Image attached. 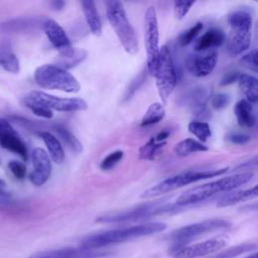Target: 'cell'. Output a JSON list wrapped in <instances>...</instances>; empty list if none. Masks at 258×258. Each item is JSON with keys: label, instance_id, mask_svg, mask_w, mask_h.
<instances>
[{"label": "cell", "instance_id": "f546056e", "mask_svg": "<svg viewBox=\"0 0 258 258\" xmlns=\"http://www.w3.org/2000/svg\"><path fill=\"white\" fill-rule=\"evenodd\" d=\"M187 129L192 135H195L199 139L201 143L207 142L212 136L211 127L205 121H201V120L190 121L187 125Z\"/></svg>", "mask_w": 258, "mask_h": 258}, {"label": "cell", "instance_id": "6da1fadb", "mask_svg": "<svg viewBox=\"0 0 258 258\" xmlns=\"http://www.w3.org/2000/svg\"><path fill=\"white\" fill-rule=\"evenodd\" d=\"M167 225L162 222H151L140 224L124 229L110 230L85 238L79 247L85 249H99L108 245L123 243L135 238L152 235L164 231Z\"/></svg>", "mask_w": 258, "mask_h": 258}, {"label": "cell", "instance_id": "d6986e66", "mask_svg": "<svg viewBox=\"0 0 258 258\" xmlns=\"http://www.w3.org/2000/svg\"><path fill=\"white\" fill-rule=\"evenodd\" d=\"M257 185H254L251 188L247 189H241V190H235L229 194H226L223 196L218 202L217 207L218 208H225V207H231L236 204H239L241 202L250 201L257 198L258 191H257Z\"/></svg>", "mask_w": 258, "mask_h": 258}, {"label": "cell", "instance_id": "1f68e13d", "mask_svg": "<svg viewBox=\"0 0 258 258\" xmlns=\"http://www.w3.org/2000/svg\"><path fill=\"white\" fill-rule=\"evenodd\" d=\"M33 23L29 19H14L0 23V32H19L32 26Z\"/></svg>", "mask_w": 258, "mask_h": 258}, {"label": "cell", "instance_id": "30bf717a", "mask_svg": "<svg viewBox=\"0 0 258 258\" xmlns=\"http://www.w3.org/2000/svg\"><path fill=\"white\" fill-rule=\"evenodd\" d=\"M231 227L230 222L222 219H210L202 222L194 223L187 226H183L179 229L174 230L168 236V239L175 243L174 246L184 245L187 241H190L201 235L209 232L228 229Z\"/></svg>", "mask_w": 258, "mask_h": 258}, {"label": "cell", "instance_id": "8d00e7d4", "mask_svg": "<svg viewBox=\"0 0 258 258\" xmlns=\"http://www.w3.org/2000/svg\"><path fill=\"white\" fill-rule=\"evenodd\" d=\"M257 56H258V53H257V49L256 48H253L251 49L249 52H247L246 54L242 55V57L239 59V62L245 67L246 69L250 70V71H253V72H257V67H258V63H257Z\"/></svg>", "mask_w": 258, "mask_h": 258}, {"label": "cell", "instance_id": "7402d4cb", "mask_svg": "<svg viewBox=\"0 0 258 258\" xmlns=\"http://www.w3.org/2000/svg\"><path fill=\"white\" fill-rule=\"evenodd\" d=\"M82 9L87 21V24L94 35H101L102 33V22L97 11L96 5L93 1H82Z\"/></svg>", "mask_w": 258, "mask_h": 258}, {"label": "cell", "instance_id": "bcb514c9", "mask_svg": "<svg viewBox=\"0 0 258 258\" xmlns=\"http://www.w3.org/2000/svg\"><path fill=\"white\" fill-rule=\"evenodd\" d=\"M64 5H66V3L63 1H59V0L51 2V6L55 10H61L64 7Z\"/></svg>", "mask_w": 258, "mask_h": 258}, {"label": "cell", "instance_id": "603a6c76", "mask_svg": "<svg viewBox=\"0 0 258 258\" xmlns=\"http://www.w3.org/2000/svg\"><path fill=\"white\" fill-rule=\"evenodd\" d=\"M239 88L245 95L246 99L250 104H256L258 101V81L257 79L249 74H241L238 80Z\"/></svg>", "mask_w": 258, "mask_h": 258}, {"label": "cell", "instance_id": "4316f807", "mask_svg": "<svg viewBox=\"0 0 258 258\" xmlns=\"http://www.w3.org/2000/svg\"><path fill=\"white\" fill-rule=\"evenodd\" d=\"M53 131L60 138V140L73 151L76 153H81L83 151V145L79 139L64 126L60 124H54L52 126Z\"/></svg>", "mask_w": 258, "mask_h": 258}, {"label": "cell", "instance_id": "d6a6232c", "mask_svg": "<svg viewBox=\"0 0 258 258\" xmlns=\"http://www.w3.org/2000/svg\"><path fill=\"white\" fill-rule=\"evenodd\" d=\"M203 23L202 22H197L196 24H194L190 28H188L187 30L183 31L177 38V43L180 46H185L188 45L189 43H191L192 41L196 40V38L198 37V35L200 34V32L203 29Z\"/></svg>", "mask_w": 258, "mask_h": 258}, {"label": "cell", "instance_id": "8992f818", "mask_svg": "<svg viewBox=\"0 0 258 258\" xmlns=\"http://www.w3.org/2000/svg\"><path fill=\"white\" fill-rule=\"evenodd\" d=\"M156 80V87L158 91L161 104H167L168 98L176 85V73L170 50L166 45L160 47L159 55L155 68L154 75Z\"/></svg>", "mask_w": 258, "mask_h": 258}, {"label": "cell", "instance_id": "83f0119b", "mask_svg": "<svg viewBox=\"0 0 258 258\" xmlns=\"http://www.w3.org/2000/svg\"><path fill=\"white\" fill-rule=\"evenodd\" d=\"M164 117H165V110L163 105L158 102L153 103L147 108L144 116L141 119L140 126L148 127V126L154 125L160 122Z\"/></svg>", "mask_w": 258, "mask_h": 258}, {"label": "cell", "instance_id": "60d3db41", "mask_svg": "<svg viewBox=\"0 0 258 258\" xmlns=\"http://www.w3.org/2000/svg\"><path fill=\"white\" fill-rule=\"evenodd\" d=\"M231 99L230 96L224 93H219L216 94L215 96H213L212 100H211V105L215 110H221L224 109L225 107H227L230 103Z\"/></svg>", "mask_w": 258, "mask_h": 258}, {"label": "cell", "instance_id": "7c38bea8", "mask_svg": "<svg viewBox=\"0 0 258 258\" xmlns=\"http://www.w3.org/2000/svg\"><path fill=\"white\" fill-rule=\"evenodd\" d=\"M43 30L52 46L57 49L62 58L72 56L76 49L72 46L71 40L63 28L53 19H46L43 22Z\"/></svg>", "mask_w": 258, "mask_h": 258}, {"label": "cell", "instance_id": "ac0fdd59", "mask_svg": "<svg viewBox=\"0 0 258 258\" xmlns=\"http://www.w3.org/2000/svg\"><path fill=\"white\" fill-rule=\"evenodd\" d=\"M251 43V30H231L227 40L230 55L237 56L247 50Z\"/></svg>", "mask_w": 258, "mask_h": 258}, {"label": "cell", "instance_id": "7dc6e473", "mask_svg": "<svg viewBox=\"0 0 258 258\" xmlns=\"http://www.w3.org/2000/svg\"><path fill=\"white\" fill-rule=\"evenodd\" d=\"M246 258H258V254L256 253V252H254V253H252V254H250L249 256H247Z\"/></svg>", "mask_w": 258, "mask_h": 258}, {"label": "cell", "instance_id": "2e32d148", "mask_svg": "<svg viewBox=\"0 0 258 258\" xmlns=\"http://www.w3.org/2000/svg\"><path fill=\"white\" fill-rule=\"evenodd\" d=\"M218 53L215 50L197 52L186 59V69L195 77H206L216 68Z\"/></svg>", "mask_w": 258, "mask_h": 258}, {"label": "cell", "instance_id": "3957f363", "mask_svg": "<svg viewBox=\"0 0 258 258\" xmlns=\"http://www.w3.org/2000/svg\"><path fill=\"white\" fill-rule=\"evenodd\" d=\"M107 18L126 52L135 54L138 51V38L131 25L124 6L119 1H108Z\"/></svg>", "mask_w": 258, "mask_h": 258}, {"label": "cell", "instance_id": "f35d334b", "mask_svg": "<svg viewBox=\"0 0 258 258\" xmlns=\"http://www.w3.org/2000/svg\"><path fill=\"white\" fill-rule=\"evenodd\" d=\"M195 4V1H174L173 3V13L176 19H182L191 6Z\"/></svg>", "mask_w": 258, "mask_h": 258}, {"label": "cell", "instance_id": "52a82bcc", "mask_svg": "<svg viewBox=\"0 0 258 258\" xmlns=\"http://www.w3.org/2000/svg\"><path fill=\"white\" fill-rule=\"evenodd\" d=\"M178 206L173 205H162L160 201L147 203L141 206H138L136 208L118 212V213H112L103 215L99 218H97L98 223H124V222H132V221H138L147 217L155 216L158 214L168 213L172 210H175Z\"/></svg>", "mask_w": 258, "mask_h": 258}, {"label": "cell", "instance_id": "836d02e7", "mask_svg": "<svg viewBox=\"0 0 258 258\" xmlns=\"http://www.w3.org/2000/svg\"><path fill=\"white\" fill-rule=\"evenodd\" d=\"M88 55V52L85 49H76L75 53L67 58H62L58 61V64H55L63 70H68V69H72L74 67H76L77 64L81 63L82 61H84L86 59Z\"/></svg>", "mask_w": 258, "mask_h": 258}, {"label": "cell", "instance_id": "f6af8a7d", "mask_svg": "<svg viewBox=\"0 0 258 258\" xmlns=\"http://www.w3.org/2000/svg\"><path fill=\"white\" fill-rule=\"evenodd\" d=\"M4 187H5V181L0 179V198L2 199H7L9 197V195L4 190Z\"/></svg>", "mask_w": 258, "mask_h": 258}, {"label": "cell", "instance_id": "9a60e30c", "mask_svg": "<svg viewBox=\"0 0 258 258\" xmlns=\"http://www.w3.org/2000/svg\"><path fill=\"white\" fill-rule=\"evenodd\" d=\"M33 170L29 173L28 177L30 182L35 186L44 184L51 174V161L47 152L37 147L31 153Z\"/></svg>", "mask_w": 258, "mask_h": 258}, {"label": "cell", "instance_id": "7a4b0ae2", "mask_svg": "<svg viewBox=\"0 0 258 258\" xmlns=\"http://www.w3.org/2000/svg\"><path fill=\"white\" fill-rule=\"evenodd\" d=\"M254 176L252 171L244 173H236L234 175L226 176L218 180H214L202 185H198L187 189L182 192L175 202V205L178 207H184L192 204H197L207 199L218 195L220 192L231 191L243 184L249 182Z\"/></svg>", "mask_w": 258, "mask_h": 258}, {"label": "cell", "instance_id": "4dcf8cb0", "mask_svg": "<svg viewBox=\"0 0 258 258\" xmlns=\"http://www.w3.org/2000/svg\"><path fill=\"white\" fill-rule=\"evenodd\" d=\"M256 248H257V246L255 243H243V244L228 248L227 250L220 252L213 258H234L241 254L256 250Z\"/></svg>", "mask_w": 258, "mask_h": 258}, {"label": "cell", "instance_id": "e0dca14e", "mask_svg": "<svg viewBox=\"0 0 258 258\" xmlns=\"http://www.w3.org/2000/svg\"><path fill=\"white\" fill-rule=\"evenodd\" d=\"M226 41V35L223 30L219 28H210L202 36H200L194 43L196 52H204L210 49L221 46Z\"/></svg>", "mask_w": 258, "mask_h": 258}, {"label": "cell", "instance_id": "277c9868", "mask_svg": "<svg viewBox=\"0 0 258 258\" xmlns=\"http://www.w3.org/2000/svg\"><path fill=\"white\" fill-rule=\"evenodd\" d=\"M229 167L211 169V170H201V171H187L183 172L168 178L161 180L160 182L152 185L141 194L142 199H151L156 198L168 192H171L179 187H182L186 184L197 182L203 179L215 177L222 175L228 171Z\"/></svg>", "mask_w": 258, "mask_h": 258}, {"label": "cell", "instance_id": "d4e9b609", "mask_svg": "<svg viewBox=\"0 0 258 258\" xmlns=\"http://www.w3.org/2000/svg\"><path fill=\"white\" fill-rule=\"evenodd\" d=\"M228 24L231 30H251L252 16L243 10H236L228 15Z\"/></svg>", "mask_w": 258, "mask_h": 258}, {"label": "cell", "instance_id": "8fae6325", "mask_svg": "<svg viewBox=\"0 0 258 258\" xmlns=\"http://www.w3.org/2000/svg\"><path fill=\"white\" fill-rule=\"evenodd\" d=\"M226 245V237L219 236L192 245L173 246L170 250V255L173 258H199L218 252Z\"/></svg>", "mask_w": 258, "mask_h": 258}, {"label": "cell", "instance_id": "484cf974", "mask_svg": "<svg viewBox=\"0 0 258 258\" xmlns=\"http://www.w3.org/2000/svg\"><path fill=\"white\" fill-rule=\"evenodd\" d=\"M174 152L178 156H187L196 152H205L209 150V147L204 143L192 138H186L178 142L174 148Z\"/></svg>", "mask_w": 258, "mask_h": 258}, {"label": "cell", "instance_id": "e575fe53", "mask_svg": "<svg viewBox=\"0 0 258 258\" xmlns=\"http://www.w3.org/2000/svg\"><path fill=\"white\" fill-rule=\"evenodd\" d=\"M146 79V71L143 70L139 75H137L132 81L131 83L129 84L128 88L126 89V92L124 94V97H123V101H128L134 94L135 92L141 87V85L143 84V82L145 81Z\"/></svg>", "mask_w": 258, "mask_h": 258}, {"label": "cell", "instance_id": "b9f144b4", "mask_svg": "<svg viewBox=\"0 0 258 258\" xmlns=\"http://www.w3.org/2000/svg\"><path fill=\"white\" fill-rule=\"evenodd\" d=\"M241 73L239 71H236V70H233V71H229L227 72L223 78L221 79V82H220V86L222 87H226V86H229L235 82H237L239 80V77H240Z\"/></svg>", "mask_w": 258, "mask_h": 258}, {"label": "cell", "instance_id": "cb8c5ba5", "mask_svg": "<svg viewBox=\"0 0 258 258\" xmlns=\"http://www.w3.org/2000/svg\"><path fill=\"white\" fill-rule=\"evenodd\" d=\"M0 67L12 74H17L20 70L19 60L8 42L0 46Z\"/></svg>", "mask_w": 258, "mask_h": 258}, {"label": "cell", "instance_id": "d590c367", "mask_svg": "<svg viewBox=\"0 0 258 258\" xmlns=\"http://www.w3.org/2000/svg\"><path fill=\"white\" fill-rule=\"evenodd\" d=\"M123 155H124V152L122 150H115L111 152L101 161L100 168L102 170L112 169L119 161H121V159L123 158Z\"/></svg>", "mask_w": 258, "mask_h": 258}, {"label": "cell", "instance_id": "44dd1931", "mask_svg": "<svg viewBox=\"0 0 258 258\" xmlns=\"http://www.w3.org/2000/svg\"><path fill=\"white\" fill-rule=\"evenodd\" d=\"M234 114L238 124L241 127L252 128L255 125V116L253 113L252 104L247 100H239L234 107Z\"/></svg>", "mask_w": 258, "mask_h": 258}, {"label": "cell", "instance_id": "ab89813d", "mask_svg": "<svg viewBox=\"0 0 258 258\" xmlns=\"http://www.w3.org/2000/svg\"><path fill=\"white\" fill-rule=\"evenodd\" d=\"M8 167L11 171V173L17 178V179H23L26 175V166L24 163L17 161V160H10L8 162Z\"/></svg>", "mask_w": 258, "mask_h": 258}, {"label": "cell", "instance_id": "9c48e42d", "mask_svg": "<svg viewBox=\"0 0 258 258\" xmlns=\"http://www.w3.org/2000/svg\"><path fill=\"white\" fill-rule=\"evenodd\" d=\"M23 100L39 104L49 110L58 112L85 111L88 109L87 102L82 98H59L41 91H31Z\"/></svg>", "mask_w": 258, "mask_h": 258}, {"label": "cell", "instance_id": "7bdbcfd3", "mask_svg": "<svg viewBox=\"0 0 258 258\" xmlns=\"http://www.w3.org/2000/svg\"><path fill=\"white\" fill-rule=\"evenodd\" d=\"M227 139L232 144L244 145V144H247L250 141V136L245 135V134H241V133H230V134H228Z\"/></svg>", "mask_w": 258, "mask_h": 258}, {"label": "cell", "instance_id": "5bb4252c", "mask_svg": "<svg viewBox=\"0 0 258 258\" xmlns=\"http://www.w3.org/2000/svg\"><path fill=\"white\" fill-rule=\"evenodd\" d=\"M110 252L99 249H85L82 247H66L45 250L32 254L29 258H101Z\"/></svg>", "mask_w": 258, "mask_h": 258}, {"label": "cell", "instance_id": "ee69618b", "mask_svg": "<svg viewBox=\"0 0 258 258\" xmlns=\"http://www.w3.org/2000/svg\"><path fill=\"white\" fill-rule=\"evenodd\" d=\"M256 165H257V161H256V157H254L252 160L246 161L245 163L238 165L237 167H235V168H234V170H233V171H234V172H238V173L250 172V170H251V169L256 168Z\"/></svg>", "mask_w": 258, "mask_h": 258}, {"label": "cell", "instance_id": "4fadbf2b", "mask_svg": "<svg viewBox=\"0 0 258 258\" xmlns=\"http://www.w3.org/2000/svg\"><path fill=\"white\" fill-rule=\"evenodd\" d=\"M0 146L20 156L24 161L28 159L26 144L11 124L5 119H0Z\"/></svg>", "mask_w": 258, "mask_h": 258}, {"label": "cell", "instance_id": "5b68a950", "mask_svg": "<svg viewBox=\"0 0 258 258\" xmlns=\"http://www.w3.org/2000/svg\"><path fill=\"white\" fill-rule=\"evenodd\" d=\"M36 84L44 89L58 90L66 93H78L81 90L79 81L68 71L55 66L45 63L34 72Z\"/></svg>", "mask_w": 258, "mask_h": 258}, {"label": "cell", "instance_id": "74e56055", "mask_svg": "<svg viewBox=\"0 0 258 258\" xmlns=\"http://www.w3.org/2000/svg\"><path fill=\"white\" fill-rule=\"evenodd\" d=\"M23 104L31 110V112L40 117V118H44V119H51L52 116H53V113L51 110L39 105V104H36V103H32V102H29V101H26V100H23Z\"/></svg>", "mask_w": 258, "mask_h": 258}, {"label": "cell", "instance_id": "f1b7e54d", "mask_svg": "<svg viewBox=\"0 0 258 258\" xmlns=\"http://www.w3.org/2000/svg\"><path fill=\"white\" fill-rule=\"evenodd\" d=\"M165 142H159L155 139V137H151L145 144H143L139 148V159L141 160H153L157 154L164 148L166 145Z\"/></svg>", "mask_w": 258, "mask_h": 258}, {"label": "cell", "instance_id": "ffe728a7", "mask_svg": "<svg viewBox=\"0 0 258 258\" xmlns=\"http://www.w3.org/2000/svg\"><path fill=\"white\" fill-rule=\"evenodd\" d=\"M38 135L41 137L47 148V154L49 158L54 163L61 164L64 160V152L59 140L54 135L47 131H39Z\"/></svg>", "mask_w": 258, "mask_h": 258}, {"label": "cell", "instance_id": "ba28073f", "mask_svg": "<svg viewBox=\"0 0 258 258\" xmlns=\"http://www.w3.org/2000/svg\"><path fill=\"white\" fill-rule=\"evenodd\" d=\"M144 44L146 49V71L153 76L160 47L157 14L152 6H149L144 14Z\"/></svg>", "mask_w": 258, "mask_h": 258}]
</instances>
